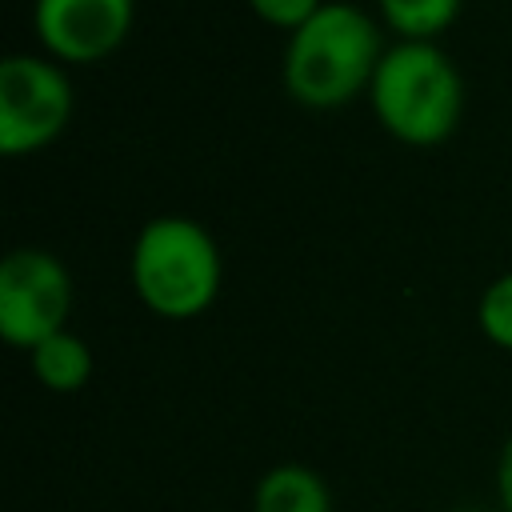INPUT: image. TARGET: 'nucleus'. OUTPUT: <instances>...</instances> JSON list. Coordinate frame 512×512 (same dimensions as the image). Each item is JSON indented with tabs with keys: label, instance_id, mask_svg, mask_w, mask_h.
<instances>
[{
	"label": "nucleus",
	"instance_id": "obj_3",
	"mask_svg": "<svg viewBox=\"0 0 512 512\" xmlns=\"http://www.w3.org/2000/svg\"><path fill=\"white\" fill-rule=\"evenodd\" d=\"M132 284L156 316H200L220 292L216 240L188 216L148 220L132 244Z\"/></svg>",
	"mask_w": 512,
	"mask_h": 512
},
{
	"label": "nucleus",
	"instance_id": "obj_7",
	"mask_svg": "<svg viewBox=\"0 0 512 512\" xmlns=\"http://www.w3.org/2000/svg\"><path fill=\"white\" fill-rule=\"evenodd\" d=\"M252 512H332V496L308 464H276L256 480Z\"/></svg>",
	"mask_w": 512,
	"mask_h": 512
},
{
	"label": "nucleus",
	"instance_id": "obj_5",
	"mask_svg": "<svg viewBox=\"0 0 512 512\" xmlns=\"http://www.w3.org/2000/svg\"><path fill=\"white\" fill-rule=\"evenodd\" d=\"M72 116V84L64 68L40 56L0 60V148L8 156L44 148Z\"/></svg>",
	"mask_w": 512,
	"mask_h": 512
},
{
	"label": "nucleus",
	"instance_id": "obj_10",
	"mask_svg": "<svg viewBox=\"0 0 512 512\" xmlns=\"http://www.w3.org/2000/svg\"><path fill=\"white\" fill-rule=\"evenodd\" d=\"M476 320H480V332H484L492 344H500V348L512 352V272L496 276V280L484 288L480 308H476Z\"/></svg>",
	"mask_w": 512,
	"mask_h": 512
},
{
	"label": "nucleus",
	"instance_id": "obj_2",
	"mask_svg": "<svg viewBox=\"0 0 512 512\" xmlns=\"http://www.w3.org/2000/svg\"><path fill=\"white\" fill-rule=\"evenodd\" d=\"M368 96L376 120L404 144L448 140L464 108L460 72L432 40H400L384 48Z\"/></svg>",
	"mask_w": 512,
	"mask_h": 512
},
{
	"label": "nucleus",
	"instance_id": "obj_11",
	"mask_svg": "<svg viewBox=\"0 0 512 512\" xmlns=\"http://www.w3.org/2000/svg\"><path fill=\"white\" fill-rule=\"evenodd\" d=\"M256 16H264L268 24H280V28H300L304 20H312L320 12L324 0H248Z\"/></svg>",
	"mask_w": 512,
	"mask_h": 512
},
{
	"label": "nucleus",
	"instance_id": "obj_1",
	"mask_svg": "<svg viewBox=\"0 0 512 512\" xmlns=\"http://www.w3.org/2000/svg\"><path fill=\"white\" fill-rule=\"evenodd\" d=\"M380 28L352 4L324 0L312 20H304L284 48V88L304 108H340L380 64Z\"/></svg>",
	"mask_w": 512,
	"mask_h": 512
},
{
	"label": "nucleus",
	"instance_id": "obj_6",
	"mask_svg": "<svg viewBox=\"0 0 512 512\" xmlns=\"http://www.w3.org/2000/svg\"><path fill=\"white\" fill-rule=\"evenodd\" d=\"M32 20L52 56L88 64L120 48L132 28V0H36Z\"/></svg>",
	"mask_w": 512,
	"mask_h": 512
},
{
	"label": "nucleus",
	"instance_id": "obj_4",
	"mask_svg": "<svg viewBox=\"0 0 512 512\" xmlns=\"http://www.w3.org/2000/svg\"><path fill=\"white\" fill-rule=\"evenodd\" d=\"M72 308L68 268L44 248H16L0 264V336L16 348H36L64 332Z\"/></svg>",
	"mask_w": 512,
	"mask_h": 512
},
{
	"label": "nucleus",
	"instance_id": "obj_9",
	"mask_svg": "<svg viewBox=\"0 0 512 512\" xmlns=\"http://www.w3.org/2000/svg\"><path fill=\"white\" fill-rule=\"evenodd\" d=\"M380 8L404 40H432L456 20L460 0H380Z\"/></svg>",
	"mask_w": 512,
	"mask_h": 512
},
{
	"label": "nucleus",
	"instance_id": "obj_8",
	"mask_svg": "<svg viewBox=\"0 0 512 512\" xmlns=\"http://www.w3.org/2000/svg\"><path fill=\"white\" fill-rule=\"evenodd\" d=\"M32 372L52 392H76L92 376V352L80 336H72L64 328V332H56V336H48L44 344L32 348Z\"/></svg>",
	"mask_w": 512,
	"mask_h": 512
},
{
	"label": "nucleus",
	"instance_id": "obj_12",
	"mask_svg": "<svg viewBox=\"0 0 512 512\" xmlns=\"http://www.w3.org/2000/svg\"><path fill=\"white\" fill-rule=\"evenodd\" d=\"M496 496H500V508L512 512V436L504 440L500 460H496Z\"/></svg>",
	"mask_w": 512,
	"mask_h": 512
}]
</instances>
